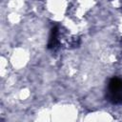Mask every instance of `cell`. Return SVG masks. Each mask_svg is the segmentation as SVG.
I'll return each instance as SVG.
<instances>
[{"label":"cell","mask_w":122,"mask_h":122,"mask_svg":"<svg viewBox=\"0 0 122 122\" xmlns=\"http://www.w3.org/2000/svg\"><path fill=\"white\" fill-rule=\"evenodd\" d=\"M108 94H119L122 93V79L113 77L108 84Z\"/></svg>","instance_id":"1"},{"label":"cell","mask_w":122,"mask_h":122,"mask_svg":"<svg viewBox=\"0 0 122 122\" xmlns=\"http://www.w3.org/2000/svg\"><path fill=\"white\" fill-rule=\"evenodd\" d=\"M57 35H58V29H57V27H54L51 30L50 39H49V43H48V49H53L56 47V45L58 44Z\"/></svg>","instance_id":"2"}]
</instances>
